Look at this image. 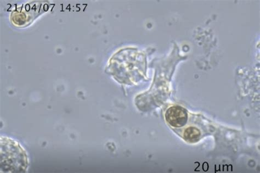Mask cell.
Returning <instances> with one entry per match:
<instances>
[{
  "instance_id": "cell-2",
  "label": "cell",
  "mask_w": 260,
  "mask_h": 173,
  "mask_svg": "<svg viewBox=\"0 0 260 173\" xmlns=\"http://www.w3.org/2000/svg\"><path fill=\"white\" fill-rule=\"evenodd\" d=\"M166 118L171 126L181 128L186 125L188 120V114L183 108L180 106H174L168 109Z\"/></svg>"
},
{
  "instance_id": "cell-3",
  "label": "cell",
  "mask_w": 260,
  "mask_h": 173,
  "mask_svg": "<svg viewBox=\"0 0 260 173\" xmlns=\"http://www.w3.org/2000/svg\"><path fill=\"white\" fill-rule=\"evenodd\" d=\"M201 131L195 127H189L184 131V140L190 143H195L200 140Z\"/></svg>"
},
{
  "instance_id": "cell-1",
  "label": "cell",
  "mask_w": 260,
  "mask_h": 173,
  "mask_svg": "<svg viewBox=\"0 0 260 173\" xmlns=\"http://www.w3.org/2000/svg\"><path fill=\"white\" fill-rule=\"evenodd\" d=\"M2 172H25L29 167V159L25 149L12 138L1 137Z\"/></svg>"
}]
</instances>
